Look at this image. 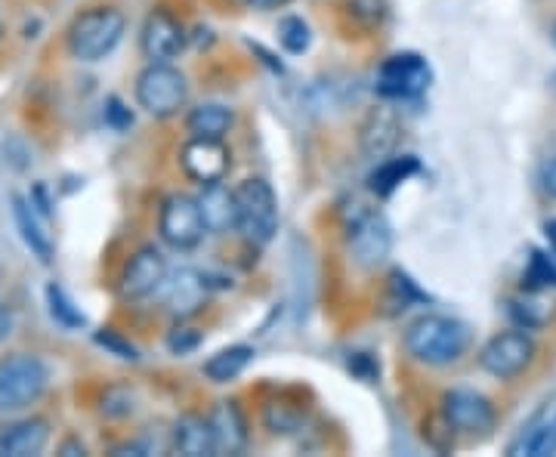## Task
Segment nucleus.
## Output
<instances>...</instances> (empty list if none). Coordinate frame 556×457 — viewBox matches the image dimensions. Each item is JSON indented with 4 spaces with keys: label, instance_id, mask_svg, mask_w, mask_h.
I'll return each mask as SVG.
<instances>
[{
    "label": "nucleus",
    "instance_id": "1",
    "mask_svg": "<svg viewBox=\"0 0 556 457\" xmlns=\"http://www.w3.org/2000/svg\"><path fill=\"white\" fill-rule=\"evenodd\" d=\"M402 340L415 361L442 368V365H455L470 350V328L460 318L430 313L415 318Z\"/></svg>",
    "mask_w": 556,
    "mask_h": 457
},
{
    "label": "nucleus",
    "instance_id": "2",
    "mask_svg": "<svg viewBox=\"0 0 556 457\" xmlns=\"http://www.w3.org/2000/svg\"><path fill=\"white\" fill-rule=\"evenodd\" d=\"M127 20L115 7H90L68 25V53L78 62L105 60L124 38Z\"/></svg>",
    "mask_w": 556,
    "mask_h": 457
},
{
    "label": "nucleus",
    "instance_id": "3",
    "mask_svg": "<svg viewBox=\"0 0 556 457\" xmlns=\"http://www.w3.org/2000/svg\"><path fill=\"white\" fill-rule=\"evenodd\" d=\"M236 201V229L254 247L269 244L278 229V201L266 179H244L232 189Z\"/></svg>",
    "mask_w": 556,
    "mask_h": 457
},
{
    "label": "nucleus",
    "instance_id": "4",
    "mask_svg": "<svg viewBox=\"0 0 556 457\" xmlns=\"http://www.w3.org/2000/svg\"><path fill=\"white\" fill-rule=\"evenodd\" d=\"M50 383L47 361L35 353L0 358V411H22L35 405Z\"/></svg>",
    "mask_w": 556,
    "mask_h": 457
},
{
    "label": "nucleus",
    "instance_id": "5",
    "mask_svg": "<svg viewBox=\"0 0 556 457\" xmlns=\"http://www.w3.org/2000/svg\"><path fill=\"white\" fill-rule=\"evenodd\" d=\"M189 100V84L182 72L167 62H152L139 72L137 102L152 118H174Z\"/></svg>",
    "mask_w": 556,
    "mask_h": 457
},
{
    "label": "nucleus",
    "instance_id": "6",
    "mask_svg": "<svg viewBox=\"0 0 556 457\" xmlns=\"http://www.w3.org/2000/svg\"><path fill=\"white\" fill-rule=\"evenodd\" d=\"M532 361H535V340L526 334V328L501 331L479 350L482 371L497 380L519 378Z\"/></svg>",
    "mask_w": 556,
    "mask_h": 457
},
{
    "label": "nucleus",
    "instance_id": "7",
    "mask_svg": "<svg viewBox=\"0 0 556 457\" xmlns=\"http://www.w3.org/2000/svg\"><path fill=\"white\" fill-rule=\"evenodd\" d=\"M159 232L174 251H192L207 236V223L201 214L199 199L192 195H167L161 204Z\"/></svg>",
    "mask_w": 556,
    "mask_h": 457
},
{
    "label": "nucleus",
    "instance_id": "8",
    "mask_svg": "<svg viewBox=\"0 0 556 457\" xmlns=\"http://www.w3.org/2000/svg\"><path fill=\"white\" fill-rule=\"evenodd\" d=\"M433 72L424 56L417 53H399L390 56L378 68V93L387 100H417L430 90Z\"/></svg>",
    "mask_w": 556,
    "mask_h": 457
},
{
    "label": "nucleus",
    "instance_id": "9",
    "mask_svg": "<svg viewBox=\"0 0 556 457\" xmlns=\"http://www.w3.org/2000/svg\"><path fill=\"white\" fill-rule=\"evenodd\" d=\"M442 420L452 427V433L482 439L495 430V408L477 390H448L442 396Z\"/></svg>",
    "mask_w": 556,
    "mask_h": 457
},
{
    "label": "nucleus",
    "instance_id": "10",
    "mask_svg": "<svg viewBox=\"0 0 556 457\" xmlns=\"http://www.w3.org/2000/svg\"><path fill=\"white\" fill-rule=\"evenodd\" d=\"M390 247H393V232H390V223L368 211V214H358L350 226V257L356 263L358 269H378L383 259L390 257Z\"/></svg>",
    "mask_w": 556,
    "mask_h": 457
},
{
    "label": "nucleus",
    "instance_id": "11",
    "mask_svg": "<svg viewBox=\"0 0 556 457\" xmlns=\"http://www.w3.org/2000/svg\"><path fill=\"white\" fill-rule=\"evenodd\" d=\"M164 281H167V259L161 257L159 247H139L121 269L118 291L124 300H146L159 294Z\"/></svg>",
    "mask_w": 556,
    "mask_h": 457
},
{
    "label": "nucleus",
    "instance_id": "12",
    "mask_svg": "<svg viewBox=\"0 0 556 457\" xmlns=\"http://www.w3.org/2000/svg\"><path fill=\"white\" fill-rule=\"evenodd\" d=\"M179 164L186 170V177L195 179L201 186L223 182L229 170V149L223 140H207V137H189V142L179 152Z\"/></svg>",
    "mask_w": 556,
    "mask_h": 457
},
{
    "label": "nucleus",
    "instance_id": "13",
    "mask_svg": "<svg viewBox=\"0 0 556 457\" xmlns=\"http://www.w3.org/2000/svg\"><path fill=\"white\" fill-rule=\"evenodd\" d=\"M139 47L146 53V60L152 62H170L177 60L186 47V35H182V25H179L170 13H152L146 25H142V35H139Z\"/></svg>",
    "mask_w": 556,
    "mask_h": 457
},
{
    "label": "nucleus",
    "instance_id": "14",
    "mask_svg": "<svg viewBox=\"0 0 556 457\" xmlns=\"http://www.w3.org/2000/svg\"><path fill=\"white\" fill-rule=\"evenodd\" d=\"M50 442V420L22 418L0 427V457H35Z\"/></svg>",
    "mask_w": 556,
    "mask_h": 457
},
{
    "label": "nucleus",
    "instance_id": "15",
    "mask_svg": "<svg viewBox=\"0 0 556 457\" xmlns=\"http://www.w3.org/2000/svg\"><path fill=\"white\" fill-rule=\"evenodd\" d=\"M399 137H402V124H399L396 112H390V109H375L365 124H362V152H365V158H390L393 152H396Z\"/></svg>",
    "mask_w": 556,
    "mask_h": 457
},
{
    "label": "nucleus",
    "instance_id": "16",
    "mask_svg": "<svg viewBox=\"0 0 556 457\" xmlns=\"http://www.w3.org/2000/svg\"><path fill=\"white\" fill-rule=\"evenodd\" d=\"M174 448L186 457H211L217 455V436L211 420L199 415H182L174 423Z\"/></svg>",
    "mask_w": 556,
    "mask_h": 457
},
{
    "label": "nucleus",
    "instance_id": "17",
    "mask_svg": "<svg viewBox=\"0 0 556 457\" xmlns=\"http://www.w3.org/2000/svg\"><path fill=\"white\" fill-rule=\"evenodd\" d=\"M13 217H16V226H20V236L22 241H25V247H28L40 263H50V259H53V236H50L47 226L40 223V214L35 211V201L16 195V199H13Z\"/></svg>",
    "mask_w": 556,
    "mask_h": 457
},
{
    "label": "nucleus",
    "instance_id": "18",
    "mask_svg": "<svg viewBox=\"0 0 556 457\" xmlns=\"http://www.w3.org/2000/svg\"><path fill=\"white\" fill-rule=\"evenodd\" d=\"M207 420H211L214 436H217V452H229V455H236V452L244 448V442H248V423H244V418H241V411L236 402H219Z\"/></svg>",
    "mask_w": 556,
    "mask_h": 457
},
{
    "label": "nucleus",
    "instance_id": "19",
    "mask_svg": "<svg viewBox=\"0 0 556 457\" xmlns=\"http://www.w3.org/2000/svg\"><path fill=\"white\" fill-rule=\"evenodd\" d=\"M199 204L204 223H207V232H226L229 226H236V201H232L229 189H223V182L204 186Z\"/></svg>",
    "mask_w": 556,
    "mask_h": 457
},
{
    "label": "nucleus",
    "instance_id": "20",
    "mask_svg": "<svg viewBox=\"0 0 556 457\" xmlns=\"http://www.w3.org/2000/svg\"><path fill=\"white\" fill-rule=\"evenodd\" d=\"M159 294H164L167 300V306H170V313H177V316H189V313H195L201 306V300H204V281L195 276V272H179L177 279H170L161 284Z\"/></svg>",
    "mask_w": 556,
    "mask_h": 457
},
{
    "label": "nucleus",
    "instance_id": "21",
    "mask_svg": "<svg viewBox=\"0 0 556 457\" xmlns=\"http://www.w3.org/2000/svg\"><path fill=\"white\" fill-rule=\"evenodd\" d=\"M229 127H232V112L219 102H204L186 118V130L192 137H207V140H223Z\"/></svg>",
    "mask_w": 556,
    "mask_h": 457
},
{
    "label": "nucleus",
    "instance_id": "22",
    "mask_svg": "<svg viewBox=\"0 0 556 457\" xmlns=\"http://www.w3.org/2000/svg\"><path fill=\"white\" fill-rule=\"evenodd\" d=\"M251 358H254V350L248 343L226 346V350H219L217 356H211L204 361V375L214 383H229V380L239 378L241 371L251 365Z\"/></svg>",
    "mask_w": 556,
    "mask_h": 457
},
{
    "label": "nucleus",
    "instance_id": "23",
    "mask_svg": "<svg viewBox=\"0 0 556 457\" xmlns=\"http://www.w3.org/2000/svg\"><path fill=\"white\" fill-rule=\"evenodd\" d=\"M417 174V158L412 155H402V158H383L378 164V170L368 177L371 182V192H378V195H390L396 186H402L408 177H415Z\"/></svg>",
    "mask_w": 556,
    "mask_h": 457
},
{
    "label": "nucleus",
    "instance_id": "24",
    "mask_svg": "<svg viewBox=\"0 0 556 457\" xmlns=\"http://www.w3.org/2000/svg\"><path fill=\"white\" fill-rule=\"evenodd\" d=\"M510 455H532V457H544V455H556V411L554 418L544 420L532 427L526 436L519 439L517 445L510 448Z\"/></svg>",
    "mask_w": 556,
    "mask_h": 457
},
{
    "label": "nucleus",
    "instance_id": "25",
    "mask_svg": "<svg viewBox=\"0 0 556 457\" xmlns=\"http://www.w3.org/2000/svg\"><path fill=\"white\" fill-rule=\"evenodd\" d=\"M510 316L517 318L519 328H541V325H547L551 316H554V303H547L544 297H538V294H526V297L510 300Z\"/></svg>",
    "mask_w": 556,
    "mask_h": 457
},
{
    "label": "nucleus",
    "instance_id": "26",
    "mask_svg": "<svg viewBox=\"0 0 556 457\" xmlns=\"http://www.w3.org/2000/svg\"><path fill=\"white\" fill-rule=\"evenodd\" d=\"M47 303H50V316L56 318L62 328L75 331V328H84V325H87V318H84V313L75 306V300L68 297L60 284H50V288H47Z\"/></svg>",
    "mask_w": 556,
    "mask_h": 457
},
{
    "label": "nucleus",
    "instance_id": "27",
    "mask_svg": "<svg viewBox=\"0 0 556 457\" xmlns=\"http://www.w3.org/2000/svg\"><path fill=\"white\" fill-rule=\"evenodd\" d=\"M309 40H313L309 25L300 20V16H288V20L278 22V43H281L288 53H294V56L306 53V50H309Z\"/></svg>",
    "mask_w": 556,
    "mask_h": 457
},
{
    "label": "nucleus",
    "instance_id": "28",
    "mask_svg": "<svg viewBox=\"0 0 556 457\" xmlns=\"http://www.w3.org/2000/svg\"><path fill=\"white\" fill-rule=\"evenodd\" d=\"M526 281L532 288H556V263L551 257H544L541 251L532 254L529 269H526Z\"/></svg>",
    "mask_w": 556,
    "mask_h": 457
},
{
    "label": "nucleus",
    "instance_id": "29",
    "mask_svg": "<svg viewBox=\"0 0 556 457\" xmlns=\"http://www.w3.org/2000/svg\"><path fill=\"white\" fill-rule=\"evenodd\" d=\"M130 411H134V393H130V390H124V386L105 390V396H102V415H109V418H124V415H130Z\"/></svg>",
    "mask_w": 556,
    "mask_h": 457
},
{
    "label": "nucleus",
    "instance_id": "30",
    "mask_svg": "<svg viewBox=\"0 0 556 457\" xmlns=\"http://www.w3.org/2000/svg\"><path fill=\"white\" fill-rule=\"evenodd\" d=\"M199 343H201V334H195L192 328H177V331L167 338V346H170L174 353H179V356H182V353H192Z\"/></svg>",
    "mask_w": 556,
    "mask_h": 457
},
{
    "label": "nucleus",
    "instance_id": "31",
    "mask_svg": "<svg viewBox=\"0 0 556 457\" xmlns=\"http://www.w3.org/2000/svg\"><path fill=\"white\" fill-rule=\"evenodd\" d=\"M97 340H100L102 346H109V350H112L115 356L130 358V361H137V358H139L137 350H134L130 343H124V340H121L118 334H115V331H105V334H97Z\"/></svg>",
    "mask_w": 556,
    "mask_h": 457
},
{
    "label": "nucleus",
    "instance_id": "32",
    "mask_svg": "<svg viewBox=\"0 0 556 457\" xmlns=\"http://www.w3.org/2000/svg\"><path fill=\"white\" fill-rule=\"evenodd\" d=\"M541 189H544V195H551V199H556V155H551V158L541 164Z\"/></svg>",
    "mask_w": 556,
    "mask_h": 457
},
{
    "label": "nucleus",
    "instance_id": "33",
    "mask_svg": "<svg viewBox=\"0 0 556 457\" xmlns=\"http://www.w3.org/2000/svg\"><path fill=\"white\" fill-rule=\"evenodd\" d=\"M10 331H13V313H10L7 303H0V340L7 338Z\"/></svg>",
    "mask_w": 556,
    "mask_h": 457
},
{
    "label": "nucleus",
    "instance_id": "34",
    "mask_svg": "<svg viewBox=\"0 0 556 457\" xmlns=\"http://www.w3.org/2000/svg\"><path fill=\"white\" fill-rule=\"evenodd\" d=\"M248 7H254V10H281V7H288L291 0H244Z\"/></svg>",
    "mask_w": 556,
    "mask_h": 457
},
{
    "label": "nucleus",
    "instance_id": "35",
    "mask_svg": "<svg viewBox=\"0 0 556 457\" xmlns=\"http://www.w3.org/2000/svg\"><path fill=\"white\" fill-rule=\"evenodd\" d=\"M544 236H547V241H551V251L556 254V217L544 226Z\"/></svg>",
    "mask_w": 556,
    "mask_h": 457
},
{
    "label": "nucleus",
    "instance_id": "36",
    "mask_svg": "<svg viewBox=\"0 0 556 457\" xmlns=\"http://www.w3.org/2000/svg\"><path fill=\"white\" fill-rule=\"evenodd\" d=\"M551 40H554V47H556V22H554V28H551Z\"/></svg>",
    "mask_w": 556,
    "mask_h": 457
}]
</instances>
